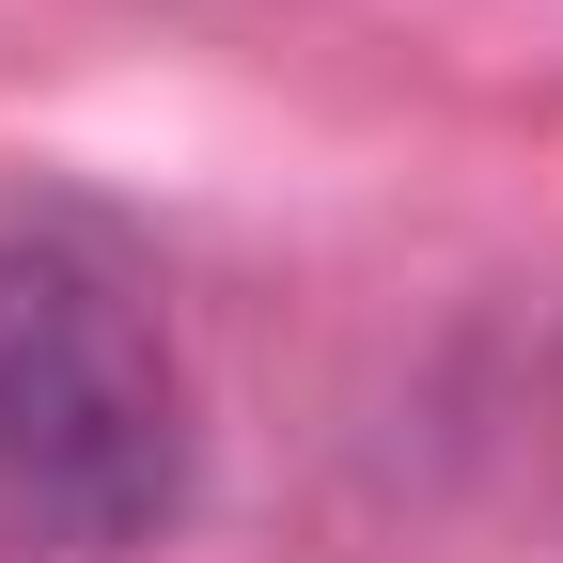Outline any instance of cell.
<instances>
[{"label":"cell","instance_id":"obj_1","mask_svg":"<svg viewBox=\"0 0 563 563\" xmlns=\"http://www.w3.org/2000/svg\"><path fill=\"white\" fill-rule=\"evenodd\" d=\"M188 501V376L95 251L0 235V563H125Z\"/></svg>","mask_w":563,"mask_h":563}]
</instances>
